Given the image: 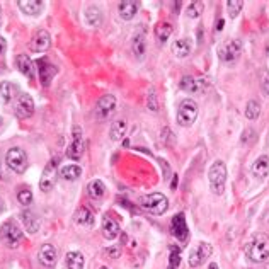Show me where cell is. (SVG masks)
<instances>
[{
  "mask_svg": "<svg viewBox=\"0 0 269 269\" xmlns=\"http://www.w3.org/2000/svg\"><path fill=\"white\" fill-rule=\"evenodd\" d=\"M245 254L254 263H266L269 259V237L266 233H256L245 244Z\"/></svg>",
  "mask_w": 269,
  "mask_h": 269,
  "instance_id": "cell-1",
  "label": "cell"
},
{
  "mask_svg": "<svg viewBox=\"0 0 269 269\" xmlns=\"http://www.w3.org/2000/svg\"><path fill=\"white\" fill-rule=\"evenodd\" d=\"M22 237H24L22 230L12 220L5 222V224H2V226H0V240H2V244L5 247L9 249L19 247V244L22 242Z\"/></svg>",
  "mask_w": 269,
  "mask_h": 269,
  "instance_id": "cell-2",
  "label": "cell"
},
{
  "mask_svg": "<svg viewBox=\"0 0 269 269\" xmlns=\"http://www.w3.org/2000/svg\"><path fill=\"white\" fill-rule=\"evenodd\" d=\"M140 206L152 215H164L169 210V199L162 193H152L140 199Z\"/></svg>",
  "mask_w": 269,
  "mask_h": 269,
  "instance_id": "cell-3",
  "label": "cell"
},
{
  "mask_svg": "<svg viewBox=\"0 0 269 269\" xmlns=\"http://www.w3.org/2000/svg\"><path fill=\"white\" fill-rule=\"evenodd\" d=\"M210 178V186L211 191L215 194H222L225 191V182H226V167L222 160H217L213 165L210 167L208 172Z\"/></svg>",
  "mask_w": 269,
  "mask_h": 269,
  "instance_id": "cell-4",
  "label": "cell"
},
{
  "mask_svg": "<svg viewBox=\"0 0 269 269\" xmlns=\"http://www.w3.org/2000/svg\"><path fill=\"white\" fill-rule=\"evenodd\" d=\"M5 164L15 174H24L28 167V155L21 147H12L5 155Z\"/></svg>",
  "mask_w": 269,
  "mask_h": 269,
  "instance_id": "cell-5",
  "label": "cell"
},
{
  "mask_svg": "<svg viewBox=\"0 0 269 269\" xmlns=\"http://www.w3.org/2000/svg\"><path fill=\"white\" fill-rule=\"evenodd\" d=\"M198 116V104L193 99H184L178 107V123L184 128H189Z\"/></svg>",
  "mask_w": 269,
  "mask_h": 269,
  "instance_id": "cell-6",
  "label": "cell"
},
{
  "mask_svg": "<svg viewBox=\"0 0 269 269\" xmlns=\"http://www.w3.org/2000/svg\"><path fill=\"white\" fill-rule=\"evenodd\" d=\"M116 97L111 94H104L97 102H95V107H94V114L99 121H106L113 116V113L116 111Z\"/></svg>",
  "mask_w": 269,
  "mask_h": 269,
  "instance_id": "cell-7",
  "label": "cell"
},
{
  "mask_svg": "<svg viewBox=\"0 0 269 269\" xmlns=\"http://www.w3.org/2000/svg\"><path fill=\"white\" fill-rule=\"evenodd\" d=\"M56 178H58V160L51 159L46 164L43 174H41L40 178V189L43 191V193H49V191L55 187Z\"/></svg>",
  "mask_w": 269,
  "mask_h": 269,
  "instance_id": "cell-8",
  "label": "cell"
},
{
  "mask_svg": "<svg viewBox=\"0 0 269 269\" xmlns=\"http://www.w3.org/2000/svg\"><path fill=\"white\" fill-rule=\"evenodd\" d=\"M84 153V134L80 126H74L72 128V141L67 147V157L70 160H79Z\"/></svg>",
  "mask_w": 269,
  "mask_h": 269,
  "instance_id": "cell-9",
  "label": "cell"
},
{
  "mask_svg": "<svg viewBox=\"0 0 269 269\" xmlns=\"http://www.w3.org/2000/svg\"><path fill=\"white\" fill-rule=\"evenodd\" d=\"M14 114L19 120H28L34 114V101L29 94H19L14 104Z\"/></svg>",
  "mask_w": 269,
  "mask_h": 269,
  "instance_id": "cell-10",
  "label": "cell"
},
{
  "mask_svg": "<svg viewBox=\"0 0 269 269\" xmlns=\"http://www.w3.org/2000/svg\"><path fill=\"white\" fill-rule=\"evenodd\" d=\"M240 51H242V41L239 40V38H235V40L226 41V43L222 46L220 51H218V56H220L222 61L230 63V61H235L237 58H239Z\"/></svg>",
  "mask_w": 269,
  "mask_h": 269,
  "instance_id": "cell-11",
  "label": "cell"
},
{
  "mask_svg": "<svg viewBox=\"0 0 269 269\" xmlns=\"http://www.w3.org/2000/svg\"><path fill=\"white\" fill-rule=\"evenodd\" d=\"M211 252H213V247L208 244V242H201L198 247L191 252L189 256V268H199L203 263L210 259Z\"/></svg>",
  "mask_w": 269,
  "mask_h": 269,
  "instance_id": "cell-12",
  "label": "cell"
},
{
  "mask_svg": "<svg viewBox=\"0 0 269 269\" xmlns=\"http://www.w3.org/2000/svg\"><path fill=\"white\" fill-rule=\"evenodd\" d=\"M36 67H38V74H40V82L43 84L45 87H48L51 84L53 77L56 75V67L53 63H49L48 58H41L36 61Z\"/></svg>",
  "mask_w": 269,
  "mask_h": 269,
  "instance_id": "cell-13",
  "label": "cell"
},
{
  "mask_svg": "<svg viewBox=\"0 0 269 269\" xmlns=\"http://www.w3.org/2000/svg\"><path fill=\"white\" fill-rule=\"evenodd\" d=\"M132 49L136 58H143L145 53H147V31H145L143 26H140V28L134 31L132 40Z\"/></svg>",
  "mask_w": 269,
  "mask_h": 269,
  "instance_id": "cell-14",
  "label": "cell"
},
{
  "mask_svg": "<svg viewBox=\"0 0 269 269\" xmlns=\"http://www.w3.org/2000/svg\"><path fill=\"white\" fill-rule=\"evenodd\" d=\"M49 46H51V36L46 29H38L33 34V40H31V49L34 53H43L48 51Z\"/></svg>",
  "mask_w": 269,
  "mask_h": 269,
  "instance_id": "cell-15",
  "label": "cell"
},
{
  "mask_svg": "<svg viewBox=\"0 0 269 269\" xmlns=\"http://www.w3.org/2000/svg\"><path fill=\"white\" fill-rule=\"evenodd\" d=\"M171 232L179 242H186L189 239V228L186 225V218L182 213H178L171 222Z\"/></svg>",
  "mask_w": 269,
  "mask_h": 269,
  "instance_id": "cell-16",
  "label": "cell"
},
{
  "mask_svg": "<svg viewBox=\"0 0 269 269\" xmlns=\"http://www.w3.org/2000/svg\"><path fill=\"white\" fill-rule=\"evenodd\" d=\"M56 257H58V252H56V247L53 244H43L40 249V252H38L40 263L48 269L56 264Z\"/></svg>",
  "mask_w": 269,
  "mask_h": 269,
  "instance_id": "cell-17",
  "label": "cell"
},
{
  "mask_svg": "<svg viewBox=\"0 0 269 269\" xmlns=\"http://www.w3.org/2000/svg\"><path fill=\"white\" fill-rule=\"evenodd\" d=\"M21 220H22V224H24L26 232H29V233H36L38 230H40V226H41V218L31 210L22 211Z\"/></svg>",
  "mask_w": 269,
  "mask_h": 269,
  "instance_id": "cell-18",
  "label": "cell"
},
{
  "mask_svg": "<svg viewBox=\"0 0 269 269\" xmlns=\"http://www.w3.org/2000/svg\"><path fill=\"white\" fill-rule=\"evenodd\" d=\"M74 220H75L77 225L86 226V228H90V226H94L95 218H94V213H92L87 206H80V208L75 211Z\"/></svg>",
  "mask_w": 269,
  "mask_h": 269,
  "instance_id": "cell-19",
  "label": "cell"
},
{
  "mask_svg": "<svg viewBox=\"0 0 269 269\" xmlns=\"http://www.w3.org/2000/svg\"><path fill=\"white\" fill-rule=\"evenodd\" d=\"M179 87L184 92H193V94H198L205 89V80L203 79H196V77H182L180 79Z\"/></svg>",
  "mask_w": 269,
  "mask_h": 269,
  "instance_id": "cell-20",
  "label": "cell"
},
{
  "mask_svg": "<svg viewBox=\"0 0 269 269\" xmlns=\"http://www.w3.org/2000/svg\"><path fill=\"white\" fill-rule=\"evenodd\" d=\"M102 235H104L107 240H114L120 235V225L111 217H107V215L102 217Z\"/></svg>",
  "mask_w": 269,
  "mask_h": 269,
  "instance_id": "cell-21",
  "label": "cell"
},
{
  "mask_svg": "<svg viewBox=\"0 0 269 269\" xmlns=\"http://www.w3.org/2000/svg\"><path fill=\"white\" fill-rule=\"evenodd\" d=\"M17 95V87L10 82H0V104L9 106Z\"/></svg>",
  "mask_w": 269,
  "mask_h": 269,
  "instance_id": "cell-22",
  "label": "cell"
},
{
  "mask_svg": "<svg viewBox=\"0 0 269 269\" xmlns=\"http://www.w3.org/2000/svg\"><path fill=\"white\" fill-rule=\"evenodd\" d=\"M251 171H252V174H254V178H259V179L268 178V174H269V157L268 155L257 157V160L252 164Z\"/></svg>",
  "mask_w": 269,
  "mask_h": 269,
  "instance_id": "cell-23",
  "label": "cell"
},
{
  "mask_svg": "<svg viewBox=\"0 0 269 269\" xmlns=\"http://www.w3.org/2000/svg\"><path fill=\"white\" fill-rule=\"evenodd\" d=\"M84 266H86V259H84L82 252L72 251L65 257V268L67 269H84Z\"/></svg>",
  "mask_w": 269,
  "mask_h": 269,
  "instance_id": "cell-24",
  "label": "cell"
},
{
  "mask_svg": "<svg viewBox=\"0 0 269 269\" xmlns=\"http://www.w3.org/2000/svg\"><path fill=\"white\" fill-rule=\"evenodd\" d=\"M17 5L22 12L28 15H38L43 9V2H40V0H19Z\"/></svg>",
  "mask_w": 269,
  "mask_h": 269,
  "instance_id": "cell-25",
  "label": "cell"
},
{
  "mask_svg": "<svg viewBox=\"0 0 269 269\" xmlns=\"http://www.w3.org/2000/svg\"><path fill=\"white\" fill-rule=\"evenodd\" d=\"M191 49H193V45H191V40H187V38H180V40L172 45V51H174V55L178 58H186L191 53Z\"/></svg>",
  "mask_w": 269,
  "mask_h": 269,
  "instance_id": "cell-26",
  "label": "cell"
},
{
  "mask_svg": "<svg viewBox=\"0 0 269 269\" xmlns=\"http://www.w3.org/2000/svg\"><path fill=\"white\" fill-rule=\"evenodd\" d=\"M87 194L90 199H101L106 194V184L101 179H94L87 184Z\"/></svg>",
  "mask_w": 269,
  "mask_h": 269,
  "instance_id": "cell-27",
  "label": "cell"
},
{
  "mask_svg": "<svg viewBox=\"0 0 269 269\" xmlns=\"http://www.w3.org/2000/svg\"><path fill=\"white\" fill-rule=\"evenodd\" d=\"M86 22L92 28H97V26L102 24V12L99 7L95 5H89L86 9Z\"/></svg>",
  "mask_w": 269,
  "mask_h": 269,
  "instance_id": "cell-28",
  "label": "cell"
},
{
  "mask_svg": "<svg viewBox=\"0 0 269 269\" xmlns=\"http://www.w3.org/2000/svg\"><path fill=\"white\" fill-rule=\"evenodd\" d=\"M80 174H82V169H80L77 164L65 165V167L60 171V178L63 180H67V182H74V180L80 178Z\"/></svg>",
  "mask_w": 269,
  "mask_h": 269,
  "instance_id": "cell-29",
  "label": "cell"
},
{
  "mask_svg": "<svg viewBox=\"0 0 269 269\" xmlns=\"http://www.w3.org/2000/svg\"><path fill=\"white\" fill-rule=\"evenodd\" d=\"M15 65H17L19 72L26 77H33V60L29 58V55H17L15 56Z\"/></svg>",
  "mask_w": 269,
  "mask_h": 269,
  "instance_id": "cell-30",
  "label": "cell"
},
{
  "mask_svg": "<svg viewBox=\"0 0 269 269\" xmlns=\"http://www.w3.org/2000/svg\"><path fill=\"white\" fill-rule=\"evenodd\" d=\"M126 120H114L113 125H111V130H109V136L113 141H120L123 140L126 133Z\"/></svg>",
  "mask_w": 269,
  "mask_h": 269,
  "instance_id": "cell-31",
  "label": "cell"
},
{
  "mask_svg": "<svg viewBox=\"0 0 269 269\" xmlns=\"http://www.w3.org/2000/svg\"><path fill=\"white\" fill-rule=\"evenodd\" d=\"M118 10H120L121 19H125V21H132L138 12V3L136 2H121L120 7H118Z\"/></svg>",
  "mask_w": 269,
  "mask_h": 269,
  "instance_id": "cell-32",
  "label": "cell"
},
{
  "mask_svg": "<svg viewBox=\"0 0 269 269\" xmlns=\"http://www.w3.org/2000/svg\"><path fill=\"white\" fill-rule=\"evenodd\" d=\"M172 34V24L171 22H159L155 26V36L159 40V43H165L169 40V36Z\"/></svg>",
  "mask_w": 269,
  "mask_h": 269,
  "instance_id": "cell-33",
  "label": "cell"
},
{
  "mask_svg": "<svg viewBox=\"0 0 269 269\" xmlns=\"http://www.w3.org/2000/svg\"><path fill=\"white\" fill-rule=\"evenodd\" d=\"M261 114V104L257 101H249L247 106H245V118L247 120H257Z\"/></svg>",
  "mask_w": 269,
  "mask_h": 269,
  "instance_id": "cell-34",
  "label": "cell"
},
{
  "mask_svg": "<svg viewBox=\"0 0 269 269\" xmlns=\"http://www.w3.org/2000/svg\"><path fill=\"white\" fill-rule=\"evenodd\" d=\"M203 10H205V3L203 2H191L189 7H187V17L191 19L199 17L203 14Z\"/></svg>",
  "mask_w": 269,
  "mask_h": 269,
  "instance_id": "cell-35",
  "label": "cell"
},
{
  "mask_svg": "<svg viewBox=\"0 0 269 269\" xmlns=\"http://www.w3.org/2000/svg\"><path fill=\"white\" fill-rule=\"evenodd\" d=\"M17 201L22 206H29L33 203V193H31L28 187H22V189L17 191Z\"/></svg>",
  "mask_w": 269,
  "mask_h": 269,
  "instance_id": "cell-36",
  "label": "cell"
},
{
  "mask_svg": "<svg viewBox=\"0 0 269 269\" xmlns=\"http://www.w3.org/2000/svg\"><path fill=\"white\" fill-rule=\"evenodd\" d=\"M180 264V251L178 247H171V256H169L167 269H178Z\"/></svg>",
  "mask_w": 269,
  "mask_h": 269,
  "instance_id": "cell-37",
  "label": "cell"
},
{
  "mask_svg": "<svg viewBox=\"0 0 269 269\" xmlns=\"http://www.w3.org/2000/svg\"><path fill=\"white\" fill-rule=\"evenodd\" d=\"M242 7H244V3H242L240 0H230V2H226V9H228L230 19L237 17V15H239V12L242 10Z\"/></svg>",
  "mask_w": 269,
  "mask_h": 269,
  "instance_id": "cell-38",
  "label": "cell"
},
{
  "mask_svg": "<svg viewBox=\"0 0 269 269\" xmlns=\"http://www.w3.org/2000/svg\"><path fill=\"white\" fill-rule=\"evenodd\" d=\"M240 140H242V143L244 145H252L254 143V140H256V133H254V130H251V128H247L244 132V134L240 136Z\"/></svg>",
  "mask_w": 269,
  "mask_h": 269,
  "instance_id": "cell-39",
  "label": "cell"
},
{
  "mask_svg": "<svg viewBox=\"0 0 269 269\" xmlns=\"http://www.w3.org/2000/svg\"><path fill=\"white\" fill-rule=\"evenodd\" d=\"M147 104L152 111H157L159 109V101H157V95H155V90L150 89L148 90V95H147Z\"/></svg>",
  "mask_w": 269,
  "mask_h": 269,
  "instance_id": "cell-40",
  "label": "cell"
},
{
  "mask_svg": "<svg viewBox=\"0 0 269 269\" xmlns=\"http://www.w3.org/2000/svg\"><path fill=\"white\" fill-rule=\"evenodd\" d=\"M106 254L111 257V259H118L121 256V247L120 245H113V247H107L106 249Z\"/></svg>",
  "mask_w": 269,
  "mask_h": 269,
  "instance_id": "cell-41",
  "label": "cell"
},
{
  "mask_svg": "<svg viewBox=\"0 0 269 269\" xmlns=\"http://www.w3.org/2000/svg\"><path fill=\"white\" fill-rule=\"evenodd\" d=\"M261 87H263L264 94L269 95V72H264L263 79H261Z\"/></svg>",
  "mask_w": 269,
  "mask_h": 269,
  "instance_id": "cell-42",
  "label": "cell"
},
{
  "mask_svg": "<svg viewBox=\"0 0 269 269\" xmlns=\"http://www.w3.org/2000/svg\"><path fill=\"white\" fill-rule=\"evenodd\" d=\"M5 49H7V41L0 36V55H3V51H5Z\"/></svg>",
  "mask_w": 269,
  "mask_h": 269,
  "instance_id": "cell-43",
  "label": "cell"
},
{
  "mask_svg": "<svg viewBox=\"0 0 269 269\" xmlns=\"http://www.w3.org/2000/svg\"><path fill=\"white\" fill-rule=\"evenodd\" d=\"M176 186H178V176L174 174V178H172V184H171V189H176Z\"/></svg>",
  "mask_w": 269,
  "mask_h": 269,
  "instance_id": "cell-44",
  "label": "cell"
},
{
  "mask_svg": "<svg viewBox=\"0 0 269 269\" xmlns=\"http://www.w3.org/2000/svg\"><path fill=\"white\" fill-rule=\"evenodd\" d=\"M224 24H225V21H224V19H220V21H218V26H217V31L224 29Z\"/></svg>",
  "mask_w": 269,
  "mask_h": 269,
  "instance_id": "cell-45",
  "label": "cell"
},
{
  "mask_svg": "<svg viewBox=\"0 0 269 269\" xmlns=\"http://www.w3.org/2000/svg\"><path fill=\"white\" fill-rule=\"evenodd\" d=\"M208 269H220V268H218V264H217V263H211Z\"/></svg>",
  "mask_w": 269,
  "mask_h": 269,
  "instance_id": "cell-46",
  "label": "cell"
},
{
  "mask_svg": "<svg viewBox=\"0 0 269 269\" xmlns=\"http://www.w3.org/2000/svg\"><path fill=\"white\" fill-rule=\"evenodd\" d=\"M5 210V206H3V203H2V199H0V213H2V211Z\"/></svg>",
  "mask_w": 269,
  "mask_h": 269,
  "instance_id": "cell-47",
  "label": "cell"
},
{
  "mask_svg": "<svg viewBox=\"0 0 269 269\" xmlns=\"http://www.w3.org/2000/svg\"><path fill=\"white\" fill-rule=\"evenodd\" d=\"M266 269H269V266H268V268H266Z\"/></svg>",
  "mask_w": 269,
  "mask_h": 269,
  "instance_id": "cell-48",
  "label": "cell"
}]
</instances>
